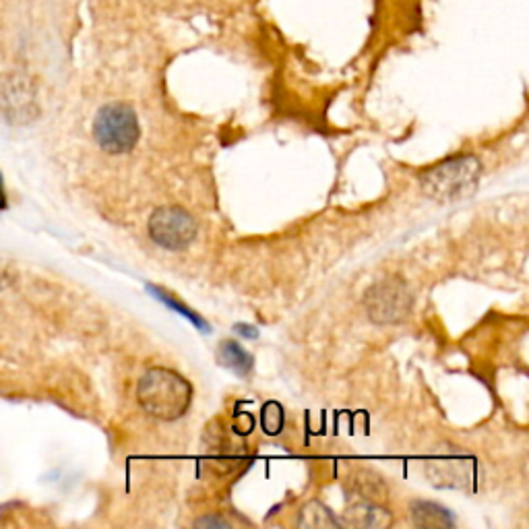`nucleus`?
<instances>
[{"label":"nucleus","mask_w":529,"mask_h":529,"mask_svg":"<svg viewBox=\"0 0 529 529\" xmlns=\"http://www.w3.org/2000/svg\"><path fill=\"white\" fill-rule=\"evenodd\" d=\"M364 306L370 321L395 325L406 321L414 308V294L399 279H385L364 294Z\"/></svg>","instance_id":"20e7f679"},{"label":"nucleus","mask_w":529,"mask_h":529,"mask_svg":"<svg viewBox=\"0 0 529 529\" xmlns=\"http://www.w3.org/2000/svg\"><path fill=\"white\" fill-rule=\"evenodd\" d=\"M350 527H360V529H383L393 523L391 513L377 503L370 501H356L346 509L344 521Z\"/></svg>","instance_id":"0eeeda50"},{"label":"nucleus","mask_w":529,"mask_h":529,"mask_svg":"<svg viewBox=\"0 0 529 529\" xmlns=\"http://www.w3.org/2000/svg\"><path fill=\"white\" fill-rule=\"evenodd\" d=\"M195 527H230V521L217 517V515H207L195 521Z\"/></svg>","instance_id":"4468645a"},{"label":"nucleus","mask_w":529,"mask_h":529,"mask_svg":"<svg viewBox=\"0 0 529 529\" xmlns=\"http://www.w3.org/2000/svg\"><path fill=\"white\" fill-rule=\"evenodd\" d=\"M137 114L127 104L104 106L93 120V137L106 153H127L139 141Z\"/></svg>","instance_id":"7ed1b4c3"},{"label":"nucleus","mask_w":529,"mask_h":529,"mask_svg":"<svg viewBox=\"0 0 529 529\" xmlns=\"http://www.w3.org/2000/svg\"><path fill=\"white\" fill-rule=\"evenodd\" d=\"M137 397L149 416L172 422L189 410L193 389L178 372L170 368H151L139 381Z\"/></svg>","instance_id":"f257e3e1"},{"label":"nucleus","mask_w":529,"mask_h":529,"mask_svg":"<svg viewBox=\"0 0 529 529\" xmlns=\"http://www.w3.org/2000/svg\"><path fill=\"white\" fill-rule=\"evenodd\" d=\"M476 461L451 445H443L426 461V476L437 488H463L474 478Z\"/></svg>","instance_id":"423d86ee"},{"label":"nucleus","mask_w":529,"mask_h":529,"mask_svg":"<svg viewBox=\"0 0 529 529\" xmlns=\"http://www.w3.org/2000/svg\"><path fill=\"white\" fill-rule=\"evenodd\" d=\"M482 178V164L476 155H457L420 176V189L428 199L451 203L476 193Z\"/></svg>","instance_id":"f03ea898"},{"label":"nucleus","mask_w":529,"mask_h":529,"mask_svg":"<svg viewBox=\"0 0 529 529\" xmlns=\"http://www.w3.org/2000/svg\"><path fill=\"white\" fill-rule=\"evenodd\" d=\"M300 527H341V523L333 517V513L319 501H310L298 519Z\"/></svg>","instance_id":"f8f14e48"},{"label":"nucleus","mask_w":529,"mask_h":529,"mask_svg":"<svg viewBox=\"0 0 529 529\" xmlns=\"http://www.w3.org/2000/svg\"><path fill=\"white\" fill-rule=\"evenodd\" d=\"M236 331H238L242 337H251V339H257V337H259L257 327H253V325H244V323H240V325H236Z\"/></svg>","instance_id":"2eb2a0df"},{"label":"nucleus","mask_w":529,"mask_h":529,"mask_svg":"<svg viewBox=\"0 0 529 529\" xmlns=\"http://www.w3.org/2000/svg\"><path fill=\"white\" fill-rule=\"evenodd\" d=\"M410 511H412V521L418 527H453L455 525L453 513L441 507L439 503L414 501Z\"/></svg>","instance_id":"6e6552de"},{"label":"nucleus","mask_w":529,"mask_h":529,"mask_svg":"<svg viewBox=\"0 0 529 529\" xmlns=\"http://www.w3.org/2000/svg\"><path fill=\"white\" fill-rule=\"evenodd\" d=\"M147 230L149 238L166 251H182L195 240L197 222L180 207H160L149 217Z\"/></svg>","instance_id":"39448f33"},{"label":"nucleus","mask_w":529,"mask_h":529,"mask_svg":"<svg viewBox=\"0 0 529 529\" xmlns=\"http://www.w3.org/2000/svg\"><path fill=\"white\" fill-rule=\"evenodd\" d=\"M147 292H151V294H153L155 298H158L160 302H164L166 306H170L172 310H176V313L182 315L184 319H189V321H191L197 329H201L203 333H209V331H211L209 323H207L201 315H197L193 308H189L186 304H182L180 300H176L174 296H170L166 290H162V288H158V286H147Z\"/></svg>","instance_id":"9b49d317"},{"label":"nucleus","mask_w":529,"mask_h":529,"mask_svg":"<svg viewBox=\"0 0 529 529\" xmlns=\"http://www.w3.org/2000/svg\"><path fill=\"white\" fill-rule=\"evenodd\" d=\"M7 205H9V201H7V191H5V180H3V176H0V211H5Z\"/></svg>","instance_id":"dca6fc26"},{"label":"nucleus","mask_w":529,"mask_h":529,"mask_svg":"<svg viewBox=\"0 0 529 529\" xmlns=\"http://www.w3.org/2000/svg\"><path fill=\"white\" fill-rule=\"evenodd\" d=\"M284 426V412L282 408L277 406V403H267L265 410H263V428L269 434H277Z\"/></svg>","instance_id":"ddd939ff"},{"label":"nucleus","mask_w":529,"mask_h":529,"mask_svg":"<svg viewBox=\"0 0 529 529\" xmlns=\"http://www.w3.org/2000/svg\"><path fill=\"white\" fill-rule=\"evenodd\" d=\"M350 490L358 494L360 501H370L377 503L387 496V486L381 476L372 472H358L350 478Z\"/></svg>","instance_id":"1a4fd4ad"},{"label":"nucleus","mask_w":529,"mask_h":529,"mask_svg":"<svg viewBox=\"0 0 529 529\" xmlns=\"http://www.w3.org/2000/svg\"><path fill=\"white\" fill-rule=\"evenodd\" d=\"M220 360L224 366L234 370L236 375H240V377L251 375L253 364H255V358L232 339L224 341V344L220 346Z\"/></svg>","instance_id":"9d476101"}]
</instances>
